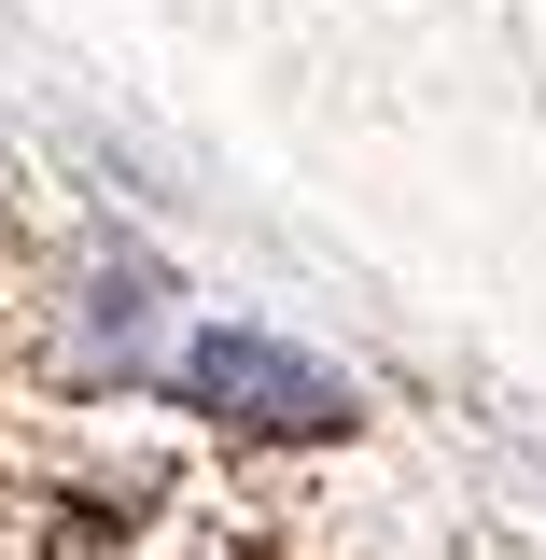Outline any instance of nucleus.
Here are the masks:
<instances>
[{"label": "nucleus", "mask_w": 546, "mask_h": 560, "mask_svg": "<svg viewBox=\"0 0 546 560\" xmlns=\"http://www.w3.org/2000/svg\"><path fill=\"white\" fill-rule=\"evenodd\" d=\"M169 378L224 434H350V378L309 364L294 337H253V323H197V337L169 350Z\"/></svg>", "instance_id": "obj_1"}]
</instances>
